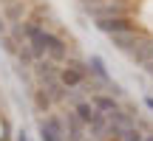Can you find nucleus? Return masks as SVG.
I'll return each mask as SVG.
<instances>
[{"label": "nucleus", "instance_id": "24", "mask_svg": "<svg viewBox=\"0 0 153 141\" xmlns=\"http://www.w3.org/2000/svg\"><path fill=\"white\" fill-rule=\"evenodd\" d=\"M0 3H3L6 9H9V6H14V0H0Z\"/></svg>", "mask_w": 153, "mask_h": 141}, {"label": "nucleus", "instance_id": "23", "mask_svg": "<svg viewBox=\"0 0 153 141\" xmlns=\"http://www.w3.org/2000/svg\"><path fill=\"white\" fill-rule=\"evenodd\" d=\"M145 70H148V76H153V62H148V65H145Z\"/></svg>", "mask_w": 153, "mask_h": 141}, {"label": "nucleus", "instance_id": "26", "mask_svg": "<svg viewBox=\"0 0 153 141\" xmlns=\"http://www.w3.org/2000/svg\"><path fill=\"white\" fill-rule=\"evenodd\" d=\"M85 141H94V138H91V136H88V138H85Z\"/></svg>", "mask_w": 153, "mask_h": 141}, {"label": "nucleus", "instance_id": "17", "mask_svg": "<svg viewBox=\"0 0 153 141\" xmlns=\"http://www.w3.org/2000/svg\"><path fill=\"white\" fill-rule=\"evenodd\" d=\"M119 141H145V136L136 130V127H131V130H125V133H122V138H119Z\"/></svg>", "mask_w": 153, "mask_h": 141}, {"label": "nucleus", "instance_id": "16", "mask_svg": "<svg viewBox=\"0 0 153 141\" xmlns=\"http://www.w3.org/2000/svg\"><path fill=\"white\" fill-rule=\"evenodd\" d=\"M17 59H20L23 68L34 65V54H31V48H28V45H20V51H17Z\"/></svg>", "mask_w": 153, "mask_h": 141}, {"label": "nucleus", "instance_id": "14", "mask_svg": "<svg viewBox=\"0 0 153 141\" xmlns=\"http://www.w3.org/2000/svg\"><path fill=\"white\" fill-rule=\"evenodd\" d=\"M34 104H37V110H43V113H48V107H51L54 102H51V99H48V93H45L43 87H40V90L34 93Z\"/></svg>", "mask_w": 153, "mask_h": 141}, {"label": "nucleus", "instance_id": "19", "mask_svg": "<svg viewBox=\"0 0 153 141\" xmlns=\"http://www.w3.org/2000/svg\"><path fill=\"white\" fill-rule=\"evenodd\" d=\"M99 3H105V0H82V6H99Z\"/></svg>", "mask_w": 153, "mask_h": 141}, {"label": "nucleus", "instance_id": "5", "mask_svg": "<svg viewBox=\"0 0 153 141\" xmlns=\"http://www.w3.org/2000/svg\"><path fill=\"white\" fill-rule=\"evenodd\" d=\"M43 40H45V51H48V59H51V62L68 59V48H65V43H62V37H57V34L45 31Z\"/></svg>", "mask_w": 153, "mask_h": 141}, {"label": "nucleus", "instance_id": "9", "mask_svg": "<svg viewBox=\"0 0 153 141\" xmlns=\"http://www.w3.org/2000/svg\"><path fill=\"white\" fill-rule=\"evenodd\" d=\"M108 127H111L108 116H102V113H99L97 119L88 124V130H91V138H94V141H105V138H108Z\"/></svg>", "mask_w": 153, "mask_h": 141}, {"label": "nucleus", "instance_id": "1", "mask_svg": "<svg viewBox=\"0 0 153 141\" xmlns=\"http://www.w3.org/2000/svg\"><path fill=\"white\" fill-rule=\"evenodd\" d=\"M40 141H65V121H60L57 116H45L37 121Z\"/></svg>", "mask_w": 153, "mask_h": 141}, {"label": "nucleus", "instance_id": "11", "mask_svg": "<svg viewBox=\"0 0 153 141\" xmlns=\"http://www.w3.org/2000/svg\"><path fill=\"white\" fill-rule=\"evenodd\" d=\"M88 65H91V76H94V79H99V82H105V85H108V82H111V76H108V68H105V62H102V57H97V54H91V59H88Z\"/></svg>", "mask_w": 153, "mask_h": 141}, {"label": "nucleus", "instance_id": "22", "mask_svg": "<svg viewBox=\"0 0 153 141\" xmlns=\"http://www.w3.org/2000/svg\"><path fill=\"white\" fill-rule=\"evenodd\" d=\"M145 104H148V107L153 110V96H145Z\"/></svg>", "mask_w": 153, "mask_h": 141}, {"label": "nucleus", "instance_id": "27", "mask_svg": "<svg viewBox=\"0 0 153 141\" xmlns=\"http://www.w3.org/2000/svg\"><path fill=\"white\" fill-rule=\"evenodd\" d=\"M122 3H125V0H122Z\"/></svg>", "mask_w": 153, "mask_h": 141}, {"label": "nucleus", "instance_id": "7", "mask_svg": "<svg viewBox=\"0 0 153 141\" xmlns=\"http://www.w3.org/2000/svg\"><path fill=\"white\" fill-rule=\"evenodd\" d=\"M91 104L102 116H111V113H116V110H122L119 107V99H114L111 93H97V96H91Z\"/></svg>", "mask_w": 153, "mask_h": 141}, {"label": "nucleus", "instance_id": "13", "mask_svg": "<svg viewBox=\"0 0 153 141\" xmlns=\"http://www.w3.org/2000/svg\"><path fill=\"white\" fill-rule=\"evenodd\" d=\"M43 90L48 93L51 102H65V96H68V87L62 85V82H51V85H45Z\"/></svg>", "mask_w": 153, "mask_h": 141}, {"label": "nucleus", "instance_id": "8", "mask_svg": "<svg viewBox=\"0 0 153 141\" xmlns=\"http://www.w3.org/2000/svg\"><path fill=\"white\" fill-rule=\"evenodd\" d=\"M85 79H88L85 73H79L76 68H68V65L62 68V73H60V82L68 87V90H74V87H82V82H85Z\"/></svg>", "mask_w": 153, "mask_h": 141}, {"label": "nucleus", "instance_id": "18", "mask_svg": "<svg viewBox=\"0 0 153 141\" xmlns=\"http://www.w3.org/2000/svg\"><path fill=\"white\" fill-rule=\"evenodd\" d=\"M6 17H9V20H20L23 17V6H9V9H6Z\"/></svg>", "mask_w": 153, "mask_h": 141}, {"label": "nucleus", "instance_id": "21", "mask_svg": "<svg viewBox=\"0 0 153 141\" xmlns=\"http://www.w3.org/2000/svg\"><path fill=\"white\" fill-rule=\"evenodd\" d=\"M17 141H28V136H26V130H20V133H17Z\"/></svg>", "mask_w": 153, "mask_h": 141}, {"label": "nucleus", "instance_id": "10", "mask_svg": "<svg viewBox=\"0 0 153 141\" xmlns=\"http://www.w3.org/2000/svg\"><path fill=\"white\" fill-rule=\"evenodd\" d=\"M74 113H76V119H79L82 124L88 127V124H91V121H94V119H97V116H99V110L94 107L91 102H79V104H76V107H74Z\"/></svg>", "mask_w": 153, "mask_h": 141}, {"label": "nucleus", "instance_id": "4", "mask_svg": "<svg viewBox=\"0 0 153 141\" xmlns=\"http://www.w3.org/2000/svg\"><path fill=\"white\" fill-rule=\"evenodd\" d=\"M148 37H142V31H125V34H116V37H111V43H114V48L125 51V54H133V51L139 48V45L145 43Z\"/></svg>", "mask_w": 153, "mask_h": 141}, {"label": "nucleus", "instance_id": "20", "mask_svg": "<svg viewBox=\"0 0 153 141\" xmlns=\"http://www.w3.org/2000/svg\"><path fill=\"white\" fill-rule=\"evenodd\" d=\"M3 34H9V31H6V20L0 17V37H3Z\"/></svg>", "mask_w": 153, "mask_h": 141}, {"label": "nucleus", "instance_id": "15", "mask_svg": "<svg viewBox=\"0 0 153 141\" xmlns=\"http://www.w3.org/2000/svg\"><path fill=\"white\" fill-rule=\"evenodd\" d=\"M0 45H3L6 54H14V57H17V51H20L17 40H14V37H9V34H3V37H0Z\"/></svg>", "mask_w": 153, "mask_h": 141}, {"label": "nucleus", "instance_id": "12", "mask_svg": "<svg viewBox=\"0 0 153 141\" xmlns=\"http://www.w3.org/2000/svg\"><path fill=\"white\" fill-rule=\"evenodd\" d=\"M131 59L139 62V65H148V62H153V40H145V43L131 54Z\"/></svg>", "mask_w": 153, "mask_h": 141}, {"label": "nucleus", "instance_id": "2", "mask_svg": "<svg viewBox=\"0 0 153 141\" xmlns=\"http://www.w3.org/2000/svg\"><path fill=\"white\" fill-rule=\"evenodd\" d=\"M94 26L99 28L102 34L108 37H116V34H125V31H136L131 17H108V20H94Z\"/></svg>", "mask_w": 153, "mask_h": 141}, {"label": "nucleus", "instance_id": "3", "mask_svg": "<svg viewBox=\"0 0 153 141\" xmlns=\"http://www.w3.org/2000/svg\"><path fill=\"white\" fill-rule=\"evenodd\" d=\"M60 73H62V68L57 65V62H51V59H40V62H34V76L43 82V87L51 85V82H60Z\"/></svg>", "mask_w": 153, "mask_h": 141}, {"label": "nucleus", "instance_id": "25", "mask_svg": "<svg viewBox=\"0 0 153 141\" xmlns=\"http://www.w3.org/2000/svg\"><path fill=\"white\" fill-rule=\"evenodd\" d=\"M145 141H153V133H150V136H145Z\"/></svg>", "mask_w": 153, "mask_h": 141}, {"label": "nucleus", "instance_id": "6", "mask_svg": "<svg viewBox=\"0 0 153 141\" xmlns=\"http://www.w3.org/2000/svg\"><path fill=\"white\" fill-rule=\"evenodd\" d=\"M85 124L76 119V113H65V141H85Z\"/></svg>", "mask_w": 153, "mask_h": 141}]
</instances>
